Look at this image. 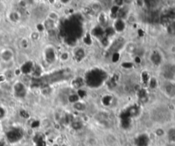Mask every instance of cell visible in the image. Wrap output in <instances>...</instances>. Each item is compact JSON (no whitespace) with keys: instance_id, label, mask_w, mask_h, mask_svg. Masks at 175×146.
Segmentation results:
<instances>
[{"instance_id":"1","label":"cell","mask_w":175,"mask_h":146,"mask_svg":"<svg viewBox=\"0 0 175 146\" xmlns=\"http://www.w3.org/2000/svg\"><path fill=\"white\" fill-rule=\"evenodd\" d=\"M170 28H171V33L173 34H175V22L171 23V25H170Z\"/></svg>"}]
</instances>
